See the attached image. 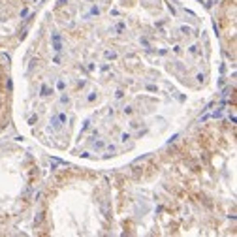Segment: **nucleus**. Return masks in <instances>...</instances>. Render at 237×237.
Returning a JSON list of instances; mask_svg holds the SVG:
<instances>
[{
  "instance_id": "1",
  "label": "nucleus",
  "mask_w": 237,
  "mask_h": 237,
  "mask_svg": "<svg viewBox=\"0 0 237 237\" xmlns=\"http://www.w3.org/2000/svg\"><path fill=\"white\" fill-rule=\"evenodd\" d=\"M8 113H9V75H8V66L0 56V128L8 121Z\"/></svg>"
}]
</instances>
